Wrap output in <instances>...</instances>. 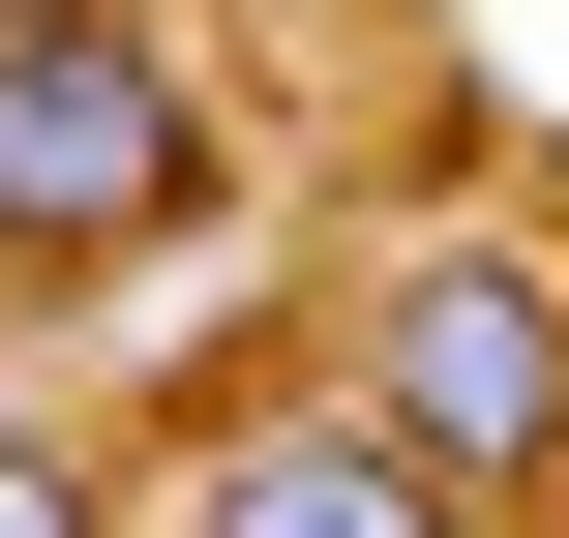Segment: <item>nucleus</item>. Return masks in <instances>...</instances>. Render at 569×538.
Returning a JSON list of instances; mask_svg holds the SVG:
<instances>
[{
    "label": "nucleus",
    "mask_w": 569,
    "mask_h": 538,
    "mask_svg": "<svg viewBox=\"0 0 569 538\" xmlns=\"http://www.w3.org/2000/svg\"><path fill=\"white\" fill-rule=\"evenodd\" d=\"M210 240V90L150 0H0V270H150Z\"/></svg>",
    "instance_id": "obj_1"
},
{
    "label": "nucleus",
    "mask_w": 569,
    "mask_h": 538,
    "mask_svg": "<svg viewBox=\"0 0 569 538\" xmlns=\"http://www.w3.org/2000/svg\"><path fill=\"white\" fill-rule=\"evenodd\" d=\"M360 419H390L420 479H480V509H569V270L540 240H390Z\"/></svg>",
    "instance_id": "obj_2"
},
{
    "label": "nucleus",
    "mask_w": 569,
    "mask_h": 538,
    "mask_svg": "<svg viewBox=\"0 0 569 538\" xmlns=\"http://www.w3.org/2000/svg\"><path fill=\"white\" fill-rule=\"evenodd\" d=\"M150 538H510L480 479H420L360 389H270V419H210L180 479H150Z\"/></svg>",
    "instance_id": "obj_3"
},
{
    "label": "nucleus",
    "mask_w": 569,
    "mask_h": 538,
    "mask_svg": "<svg viewBox=\"0 0 569 538\" xmlns=\"http://www.w3.org/2000/svg\"><path fill=\"white\" fill-rule=\"evenodd\" d=\"M0 538H120V509H90V449H60V419H0Z\"/></svg>",
    "instance_id": "obj_4"
}]
</instances>
